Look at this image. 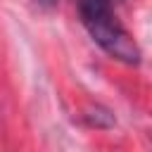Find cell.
<instances>
[{
  "mask_svg": "<svg viewBox=\"0 0 152 152\" xmlns=\"http://www.w3.org/2000/svg\"><path fill=\"white\" fill-rule=\"evenodd\" d=\"M78 12L90 38L112 57L124 64L140 62V48L133 36L114 17L109 0H78Z\"/></svg>",
  "mask_w": 152,
  "mask_h": 152,
  "instance_id": "1",
  "label": "cell"
}]
</instances>
